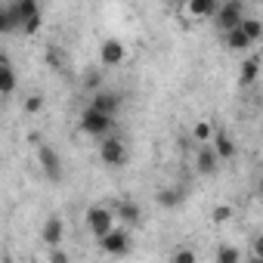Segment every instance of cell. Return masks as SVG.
I'll return each instance as SVG.
<instances>
[{
    "label": "cell",
    "mask_w": 263,
    "mask_h": 263,
    "mask_svg": "<svg viewBox=\"0 0 263 263\" xmlns=\"http://www.w3.org/2000/svg\"><path fill=\"white\" fill-rule=\"evenodd\" d=\"M115 211L111 208H105V204H90L87 208V214H84V223H87V229H90V235L93 238H102V235H108L111 229H115Z\"/></svg>",
    "instance_id": "2"
},
{
    "label": "cell",
    "mask_w": 263,
    "mask_h": 263,
    "mask_svg": "<svg viewBox=\"0 0 263 263\" xmlns=\"http://www.w3.org/2000/svg\"><path fill=\"white\" fill-rule=\"evenodd\" d=\"M0 93H4V96H13L16 93V71H13L10 59L0 62Z\"/></svg>",
    "instance_id": "18"
},
{
    "label": "cell",
    "mask_w": 263,
    "mask_h": 263,
    "mask_svg": "<svg viewBox=\"0 0 263 263\" xmlns=\"http://www.w3.org/2000/svg\"><path fill=\"white\" fill-rule=\"evenodd\" d=\"M41 25H44V16H34V19H28V22L22 25V31H25V34H37Z\"/></svg>",
    "instance_id": "26"
},
{
    "label": "cell",
    "mask_w": 263,
    "mask_h": 263,
    "mask_svg": "<svg viewBox=\"0 0 263 263\" xmlns=\"http://www.w3.org/2000/svg\"><path fill=\"white\" fill-rule=\"evenodd\" d=\"M99 161L105 167H124L130 161V152H127L124 140L121 137H102V143H99Z\"/></svg>",
    "instance_id": "4"
},
{
    "label": "cell",
    "mask_w": 263,
    "mask_h": 263,
    "mask_svg": "<svg viewBox=\"0 0 263 263\" xmlns=\"http://www.w3.org/2000/svg\"><path fill=\"white\" fill-rule=\"evenodd\" d=\"M16 28H22V19H19V10H16V0H10V4H4V10H0V31L13 34Z\"/></svg>",
    "instance_id": "14"
},
{
    "label": "cell",
    "mask_w": 263,
    "mask_h": 263,
    "mask_svg": "<svg viewBox=\"0 0 263 263\" xmlns=\"http://www.w3.org/2000/svg\"><path fill=\"white\" fill-rule=\"evenodd\" d=\"M90 105L115 118V115L121 111V105H124V96H121V93H115V90H105V87H99V90L90 96Z\"/></svg>",
    "instance_id": "9"
},
{
    "label": "cell",
    "mask_w": 263,
    "mask_h": 263,
    "mask_svg": "<svg viewBox=\"0 0 263 263\" xmlns=\"http://www.w3.org/2000/svg\"><path fill=\"white\" fill-rule=\"evenodd\" d=\"M155 201H158V208H164V211H177V208H183V201H186V186H161L158 192H155Z\"/></svg>",
    "instance_id": "10"
},
{
    "label": "cell",
    "mask_w": 263,
    "mask_h": 263,
    "mask_svg": "<svg viewBox=\"0 0 263 263\" xmlns=\"http://www.w3.org/2000/svg\"><path fill=\"white\" fill-rule=\"evenodd\" d=\"M223 44H226V50H232V53H248V50L254 47V41L245 34L241 25L232 28V31H223Z\"/></svg>",
    "instance_id": "12"
},
{
    "label": "cell",
    "mask_w": 263,
    "mask_h": 263,
    "mask_svg": "<svg viewBox=\"0 0 263 263\" xmlns=\"http://www.w3.org/2000/svg\"><path fill=\"white\" fill-rule=\"evenodd\" d=\"M211 220H214V223H226V220H232V208H229V204H217L214 214H211Z\"/></svg>",
    "instance_id": "24"
},
{
    "label": "cell",
    "mask_w": 263,
    "mask_h": 263,
    "mask_svg": "<svg viewBox=\"0 0 263 263\" xmlns=\"http://www.w3.org/2000/svg\"><path fill=\"white\" fill-rule=\"evenodd\" d=\"M171 260H174V263H195V254L183 248V251H174V254H171Z\"/></svg>",
    "instance_id": "27"
},
{
    "label": "cell",
    "mask_w": 263,
    "mask_h": 263,
    "mask_svg": "<svg viewBox=\"0 0 263 263\" xmlns=\"http://www.w3.org/2000/svg\"><path fill=\"white\" fill-rule=\"evenodd\" d=\"M99 248L108 254V257H124L134 248V238H130V226H121V229H111L108 235L99 238Z\"/></svg>",
    "instance_id": "6"
},
{
    "label": "cell",
    "mask_w": 263,
    "mask_h": 263,
    "mask_svg": "<svg viewBox=\"0 0 263 263\" xmlns=\"http://www.w3.org/2000/svg\"><path fill=\"white\" fill-rule=\"evenodd\" d=\"M211 146L217 149V155H220L223 161L235 158V140L226 134V130H217V134H214V140H211Z\"/></svg>",
    "instance_id": "16"
},
{
    "label": "cell",
    "mask_w": 263,
    "mask_h": 263,
    "mask_svg": "<svg viewBox=\"0 0 263 263\" xmlns=\"http://www.w3.org/2000/svg\"><path fill=\"white\" fill-rule=\"evenodd\" d=\"M115 214H118V220L124 223V226H140L143 223V208L137 204V201H118L115 204Z\"/></svg>",
    "instance_id": "11"
},
{
    "label": "cell",
    "mask_w": 263,
    "mask_h": 263,
    "mask_svg": "<svg viewBox=\"0 0 263 263\" xmlns=\"http://www.w3.org/2000/svg\"><path fill=\"white\" fill-rule=\"evenodd\" d=\"M241 28H245V34H248L254 44H257V41H263V22H260V19H254V16H245Z\"/></svg>",
    "instance_id": "20"
},
{
    "label": "cell",
    "mask_w": 263,
    "mask_h": 263,
    "mask_svg": "<svg viewBox=\"0 0 263 263\" xmlns=\"http://www.w3.org/2000/svg\"><path fill=\"white\" fill-rule=\"evenodd\" d=\"M78 127H81V134H87V137H93V140H102V137H108V134H111L115 118H111V115H105V111H99V108H93V105H87V108L81 111Z\"/></svg>",
    "instance_id": "1"
},
{
    "label": "cell",
    "mask_w": 263,
    "mask_h": 263,
    "mask_svg": "<svg viewBox=\"0 0 263 263\" xmlns=\"http://www.w3.org/2000/svg\"><path fill=\"white\" fill-rule=\"evenodd\" d=\"M220 10V0H189V16L192 19H214Z\"/></svg>",
    "instance_id": "15"
},
{
    "label": "cell",
    "mask_w": 263,
    "mask_h": 263,
    "mask_svg": "<svg viewBox=\"0 0 263 263\" xmlns=\"http://www.w3.org/2000/svg\"><path fill=\"white\" fill-rule=\"evenodd\" d=\"M217 260L220 263H238L241 260V251L238 248H229V245L226 248H217Z\"/></svg>",
    "instance_id": "23"
},
{
    "label": "cell",
    "mask_w": 263,
    "mask_h": 263,
    "mask_svg": "<svg viewBox=\"0 0 263 263\" xmlns=\"http://www.w3.org/2000/svg\"><path fill=\"white\" fill-rule=\"evenodd\" d=\"M99 87H102V74H99V65H96V68H90V71L84 74V90L96 93Z\"/></svg>",
    "instance_id": "22"
},
{
    "label": "cell",
    "mask_w": 263,
    "mask_h": 263,
    "mask_svg": "<svg viewBox=\"0 0 263 263\" xmlns=\"http://www.w3.org/2000/svg\"><path fill=\"white\" fill-rule=\"evenodd\" d=\"M260 74V56H251L241 62V71H238V87H251Z\"/></svg>",
    "instance_id": "17"
},
{
    "label": "cell",
    "mask_w": 263,
    "mask_h": 263,
    "mask_svg": "<svg viewBox=\"0 0 263 263\" xmlns=\"http://www.w3.org/2000/svg\"><path fill=\"white\" fill-rule=\"evenodd\" d=\"M257 189H260V198H263V177H260V183H257Z\"/></svg>",
    "instance_id": "31"
},
{
    "label": "cell",
    "mask_w": 263,
    "mask_h": 263,
    "mask_svg": "<svg viewBox=\"0 0 263 263\" xmlns=\"http://www.w3.org/2000/svg\"><path fill=\"white\" fill-rule=\"evenodd\" d=\"M214 134H217V130L211 127V121H198V124L192 127V140H198V143H211Z\"/></svg>",
    "instance_id": "21"
},
{
    "label": "cell",
    "mask_w": 263,
    "mask_h": 263,
    "mask_svg": "<svg viewBox=\"0 0 263 263\" xmlns=\"http://www.w3.org/2000/svg\"><path fill=\"white\" fill-rule=\"evenodd\" d=\"M220 155H217V149L211 146V143H198V149H195V174L198 177H214L217 171H220Z\"/></svg>",
    "instance_id": "8"
},
{
    "label": "cell",
    "mask_w": 263,
    "mask_h": 263,
    "mask_svg": "<svg viewBox=\"0 0 263 263\" xmlns=\"http://www.w3.org/2000/svg\"><path fill=\"white\" fill-rule=\"evenodd\" d=\"M65 260H68L65 251H50V263H65Z\"/></svg>",
    "instance_id": "30"
},
{
    "label": "cell",
    "mask_w": 263,
    "mask_h": 263,
    "mask_svg": "<svg viewBox=\"0 0 263 263\" xmlns=\"http://www.w3.org/2000/svg\"><path fill=\"white\" fill-rule=\"evenodd\" d=\"M62 235H65V223H62V217H47V223H44V229H41V238H44V245H50V248H56L59 241H62Z\"/></svg>",
    "instance_id": "13"
},
{
    "label": "cell",
    "mask_w": 263,
    "mask_h": 263,
    "mask_svg": "<svg viewBox=\"0 0 263 263\" xmlns=\"http://www.w3.org/2000/svg\"><path fill=\"white\" fill-rule=\"evenodd\" d=\"M47 62H50L56 71H62V59H59V53H56V50H47Z\"/></svg>",
    "instance_id": "28"
},
{
    "label": "cell",
    "mask_w": 263,
    "mask_h": 263,
    "mask_svg": "<svg viewBox=\"0 0 263 263\" xmlns=\"http://www.w3.org/2000/svg\"><path fill=\"white\" fill-rule=\"evenodd\" d=\"M124 59H127L124 41L105 37V41L99 44V65H102V68H118V65H124Z\"/></svg>",
    "instance_id": "7"
},
{
    "label": "cell",
    "mask_w": 263,
    "mask_h": 263,
    "mask_svg": "<svg viewBox=\"0 0 263 263\" xmlns=\"http://www.w3.org/2000/svg\"><path fill=\"white\" fill-rule=\"evenodd\" d=\"M37 164H41V174H44L50 183H62V177H65L62 155H59L50 143H41V146H37Z\"/></svg>",
    "instance_id": "3"
},
{
    "label": "cell",
    "mask_w": 263,
    "mask_h": 263,
    "mask_svg": "<svg viewBox=\"0 0 263 263\" xmlns=\"http://www.w3.org/2000/svg\"><path fill=\"white\" fill-rule=\"evenodd\" d=\"M241 22H245V7H241V0H223L220 10H217V16H214L217 31H220V34H223V31H232V28H238Z\"/></svg>",
    "instance_id": "5"
},
{
    "label": "cell",
    "mask_w": 263,
    "mask_h": 263,
    "mask_svg": "<svg viewBox=\"0 0 263 263\" xmlns=\"http://www.w3.org/2000/svg\"><path fill=\"white\" fill-rule=\"evenodd\" d=\"M254 257H257V260H263V232L254 238Z\"/></svg>",
    "instance_id": "29"
},
{
    "label": "cell",
    "mask_w": 263,
    "mask_h": 263,
    "mask_svg": "<svg viewBox=\"0 0 263 263\" xmlns=\"http://www.w3.org/2000/svg\"><path fill=\"white\" fill-rule=\"evenodd\" d=\"M16 10H19L22 25H25L28 19H34V16H41V4H37V0H16Z\"/></svg>",
    "instance_id": "19"
},
{
    "label": "cell",
    "mask_w": 263,
    "mask_h": 263,
    "mask_svg": "<svg viewBox=\"0 0 263 263\" xmlns=\"http://www.w3.org/2000/svg\"><path fill=\"white\" fill-rule=\"evenodd\" d=\"M41 108H44V99H41V96H37V93H34V96H28V99H25V115H37V111H41Z\"/></svg>",
    "instance_id": "25"
}]
</instances>
